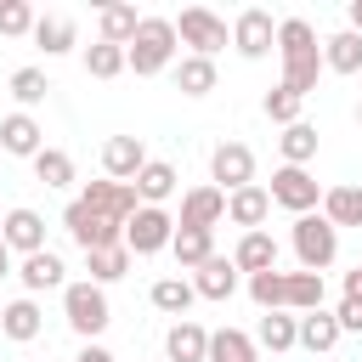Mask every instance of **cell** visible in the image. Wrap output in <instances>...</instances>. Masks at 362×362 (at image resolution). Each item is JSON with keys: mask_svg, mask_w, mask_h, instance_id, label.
I'll list each match as a JSON object with an SVG mask.
<instances>
[{"mask_svg": "<svg viewBox=\"0 0 362 362\" xmlns=\"http://www.w3.org/2000/svg\"><path fill=\"white\" fill-rule=\"evenodd\" d=\"M277 57H283V90L311 96L322 79V40L305 17H283L277 23Z\"/></svg>", "mask_w": 362, "mask_h": 362, "instance_id": "1", "label": "cell"}, {"mask_svg": "<svg viewBox=\"0 0 362 362\" xmlns=\"http://www.w3.org/2000/svg\"><path fill=\"white\" fill-rule=\"evenodd\" d=\"M175 17H141V28H136V40L124 45V57H130V74H141V79H153V74H164L170 62H175Z\"/></svg>", "mask_w": 362, "mask_h": 362, "instance_id": "2", "label": "cell"}, {"mask_svg": "<svg viewBox=\"0 0 362 362\" xmlns=\"http://www.w3.org/2000/svg\"><path fill=\"white\" fill-rule=\"evenodd\" d=\"M294 260H300V272H328L334 266V255H339V226L322 215V209H311V215H300L294 221Z\"/></svg>", "mask_w": 362, "mask_h": 362, "instance_id": "3", "label": "cell"}, {"mask_svg": "<svg viewBox=\"0 0 362 362\" xmlns=\"http://www.w3.org/2000/svg\"><path fill=\"white\" fill-rule=\"evenodd\" d=\"M62 317H68V328H74V334L90 345V339H96V334L113 322L102 283H90V277H85V283H68V288H62Z\"/></svg>", "mask_w": 362, "mask_h": 362, "instance_id": "4", "label": "cell"}, {"mask_svg": "<svg viewBox=\"0 0 362 362\" xmlns=\"http://www.w3.org/2000/svg\"><path fill=\"white\" fill-rule=\"evenodd\" d=\"M175 40L187 45V57H209V62H215V51L232 40V28H226V17H215L209 6H187V11L175 17Z\"/></svg>", "mask_w": 362, "mask_h": 362, "instance_id": "5", "label": "cell"}, {"mask_svg": "<svg viewBox=\"0 0 362 362\" xmlns=\"http://www.w3.org/2000/svg\"><path fill=\"white\" fill-rule=\"evenodd\" d=\"M266 192H272V204H277V209H288L294 221H300V215H311V209H322V187H317V175H311V170H300V164H277Z\"/></svg>", "mask_w": 362, "mask_h": 362, "instance_id": "6", "label": "cell"}, {"mask_svg": "<svg viewBox=\"0 0 362 362\" xmlns=\"http://www.w3.org/2000/svg\"><path fill=\"white\" fill-rule=\"evenodd\" d=\"M62 232L90 255V249H113V243H124V226L119 221H107V215H96L85 198H74L68 209H62Z\"/></svg>", "mask_w": 362, "mask_h": 362, "instance_id": "7", "label": "cell"}, {"mask_svg": "<svg viewBox=\"0 0 362 362\" xmlns=\"http://www.w3.org/2000/svg\"><path fill=\"white\" fill-rule=\"evenodd\" d=\"M170 243H175V215L158 209V204H141V209L130 215V226H124V249H130V255H158V249H170Z\"/></svg>", "mask_w": 362, "mask_h": 362, "instance_id": "8", "label": "cell"}, {"mask_svg": "<svg viewBox=\"0 0 362 362\" xmlns=\"http://www.w3.org/2000/svg\"><path fill=\"white\" fill-rule=\"evenodd\" d=\"M232 45H238V57H249V62L272 57V51H277V23H272V11H260V6L238 11V17H232Z\"/></svg>", "mask_w": 362, "mask_h": 362, "instance_id": "9", "label": "cell"}, {"mask_svg": "<svg viewBox=\"0 0 362 362\" xmlns=\"http://www.w3.org/2000/svg\"><path fill=\"white\" fill-rule=\"evenodd\" d=\"M209 187L221 192H238V187H255V153L243 141H221L209 153Z\"/></svg>", "mask_w": 362, "mask_h": 362, "instance_id": "10", "label": "cell"}, {"mask_svg": "<svg viewBox=\"0 0 362 362\" xmlns=\"http://www.w3.org/2000/svg\"><path fill=\"white\" fill-rule=\"evenodd\" d=\"M96 215H107V221H119V226H130V215L141 209V198H136V187H124V181H85V192H79Z\"/></svg>", "mask_w": 362, "mask_h": 362, "instance_id": "11", "label": "cell"}, {"mask_svg": "<svg viewBox=\"0 0 362 362\" xmlns=\"http://www.w3.org/2000/svg\"><path fill=\"white\" fill-rule=\"evenodd\" d=\"M102 170H107V181L136 187V175L147 170V147H141V136H107V141H102Z\"/></svg>", "mask_w": 362, "mask_h": 362, "instance_id": "12", "label": "cell"}, {"mask_svg": "<svg viewBox=\"0 0 362 362\" xmlns=\"http://www.w3.org/2000/svg\"><path fill=\"white\" fill-rule=\"evenodd\" d=\"M221 221H226V192H221V187H192V192H181V215H175V226L215 232Z\"/></svg>", "mask_w": 362, "mask_h": 362, "instance_id": "13", "label": "cell"}, {"mask_svg": "<svg viewBox=\"0 0 362 362\" xmlns=\"http://www.w3.org/2000/svg\"><path fill=\"white\" fill-rule=\"evenodd\" d=\"M0 238H6L11 255H40V249H45V215L28 209V204H17V209H6Z\"/></svg>", "mask_w": 362, "mask_h": 362, "instance_id": "14", "label": "cell"}, {"mask_svg": "<svg viewBox=\"0 0 362 362\" xmlns=\"http://www.w3.org/2000/svg\"><path fill=\"white\" fill-rule=\"evenodd\" d=\"M0 147H6L11 158H28V164H34V158L45 153L40 119H34V113H6V119H0Z\"/></svg>", "mask_w": 362, "mask_h": 362, "instance_id": "15", "label": "cell"}, {"mask_svg": "<svg viewBox=\"0 0 362 362\" xmlns=\"http://www.w3.org/2000/svg\"><path fill=\"white\" fill-rule=\"evenodd\" d=\"M17 283H23L28 294L68 288V266H62V255H57V249H40V255H23V266H17Z\"/></svg>", "mask_w": 362, "mask_h": 362, "instance_id": "16", "label": "cell"}, {"mask_svg": "<svg viewBox=\"0 0 362 362\" xmlns=\"http://www.w3.org/2000/svg\"><path fill=\"white\" fill-rule=\"evenodd\" d=\"M266 215H272V192L255 181V187H238V192H226V221L232 226H243V232H260L266 226Z\"/></svg>", "mask_w": 362, "mask_h": 362, "instance_id": "17", "label": "cell"}, {"mask_svg": "<svg viewBox=\"0 0 362 362\" xmlns=\"http://www.w3.org/2000/svg\"><path fill=\"white\" fill-rule=\"evenodd\" d=\"M192 288H198V300H232L238 294V266H232V255H209L198 272H192Z\"/></svg>", "mask_w": 362, "mask_h": 362, "instance_id": "18", "label": "cell"}, {"mask_svg": "<svg viewBox=\"0 0 362 362\" xmlns=\"http://www.w3.org/2000/svg\"><path fill=\"white\" fill-rule=\"evenodd\" d=\"M164 356H170V362H209V328L192 322V317L170 322V334H164Z\"/></svg>", "mask_w": 362, "mask_h": 362, "instance_id": "19", "label": "cell"}, {"mask_svg": "<svg viewBox=\"0 0 362 362\" xmlns=\"http://www.w3.org/2000/svg\"><path fill=\"white\" fill-rule=\"evenodd\" d=\"M232 266L238 272H249V277H260V272H277V238L260 226V232H243L238 238V249H232Z\"/></svg>", "mask_w": 362, "mask_h": 362, "instance_id": "20", "label": "cell"}, {"mask_svg": "<svg viewBox=\"0 0 362 362\" xmlns=\"http://www.w3.org/2000/svg\"><path fill=\"white\" fill-rule=\"evenodd\" d=\"M40 328H45V311H40V300H34V294H23V300L0 305V334H6V339L28 345V339H40Z\"/></svg>", "mask_w": 362, "mask_h": 362, "instance_id": "21", "label": "cell"}, {"mask_svg": "<svg viewBox=\"0 0 362 362\" xmlns=\"http://www.w3.org/2000/svg\"><path fill=\"white\" fill-rule=\"evenodd\" d=\"M175 187H181V175H175L170 158H147V170L136 175V198L141 204H158V209H164V198H175Z\"/></svg>", "mask_w": 362, "mask_h": 362, "instance_id": "22", "label": "cell"}, {"mask_svg": "<svg viewBox=\"0 0 362 362\" xmlns=\"http://www.w3.org/2000/svg\"><path fill=\"white\" fill-rule=\"evenodd\" d=\"M147 300H153V305H158L164 317H175V322H181V317L192 311L198 288H192V277H158V283L147 288Z\"/></svg>", "mask_w": 362, "mask_h": 362, "instance_id": "23", "label": "cell"}, {"mask_svg": "<svg viewBox=\"0 0 362 362\" xmlns=\"http://www.w3.org/2000/svg\"><path fill=\"white\" fill-rule=\"evenodd\" d=\"M255 345L260 351H294L300 345V317L294 311H266L260 328H255Z\"/></svg>", "mask_w": 362, "mask_h": 362, "instance_id": "24", "label": "cell"}, {"mask_svg": "<svg viewBox=\"0 0 362 362\" xmlns=\"http://www.w3.org/2000/svg\"><path fill=\"white\" fill-rule=\"evenodd\" d=\"M322 68L328 74H362V34H351V28L328 34L322 40Z\"/></svg>", "mask_w": 362, "mask_h": 362, "instance_id": "25", "label": "cell"}, {"mask_svg": "<svg viewBox=\"0 0 362 362\" xmlns=\"http://www.w3.org/2000/svg\"><path fill=\"white\" fill-rule=\"evenodd\" d=\"M209 362H260V345L243 328H215L209 334Z\"/></svg>", "mask_w": 362, "mask_h": 362, "instance_id": "26", "label": "cell"}, {"mask_svg": "<svg viewBox=\"0 0 362 362\" xmlns=\"http://www.w3.org/2000/svg\"><path fill=\"white\" fill-rule=\"evenodd\" d=\"M34 45H40L45 57H68V51L79 45L74 17H40V23H34Z\"/></svg>", "mask_w": 362, "mask_h": 362, "instance_id": "27", "label": "cell"}, {"mask_svg": "<svg viewBox=\"0 0 362 362\" xmlns=\"http://www.w3.org/2000/svg\"><path fill=\"white\" fill-rule=\"evenodd\" d=\"M322 294H328V288H322V272H288V288H283V305L305 317V311H322Z\"/></svg>", "mask_w": 362, "mask_h": 362, "instance_id": "28", "label": "cell"}, {"mask_svg": "<svg viewBox=\"0 0 362 362\" xmlns=\"http://www.w3.org/2000/svg\"><path fill=\"white\" fill-rule=\"evenodd\" d=\"M300 345H305L311 356L334 351V345H339V317H334V311H305V317H300Z\"/></svg>", "mask_w": 362, "mask_h": 362, "instance_id": "29", "label": "cell"}, {"mask_svg": "<svg viewBox=\"0 0 362 362\" xmlns=\"http://www.w3.org/2000/svg\"><path fill=\"white\" fill-rule=\"evenodd\" d=\"M322 215H328L334 226H362V187H356V181L328 187V192H322Z\"/></svg>", "mask_w": 362, "mask_h": 362, "instance_id": "30", "label": "cell"}, {"mask_svg": "<svg viewBox=\"0 0 362 362\" xmlns=\"http://www.w3.org/2000/svg\"><path fill=\"white\" fill-rule=\"evenodd\" d=\"M170 255L181 260V272H198L209 255H215V232H192V226H175V243Z\"/></svg>", "mask_w": 362, "mask_h": 362, "instance_id": "31", "label": "cell"}, {"mask_svg": "<svg viewBox=\"0 0 362 362\" xmlns=\"http://www.w3.org/2000/svg\"><path fill=\"white\" fill-rule=\"evenodd\" d=\"M175 90L181 96H209L215 90V62L209 57H181L175 62Z\"/></svg>", "mask_w": 362, "mask_h": 362, "instance_id": "32", "label": "cell"}, {"mask_svg": "<svg viewBox=\"0 0 362 362\" xmlns=\"http://www.w3.org/2000/svg\"><path fill=\"white\" fill-rule=\"evenodd\" d=\"M85 272H90V283L107 288V283H119V277L130 272V249H124V243H113V249H90V255H85Z\"/></svg>", "mask_w": 362, "mask_h": 362, "instance_id": "33", "label": "cell"}, {"mask_svg": "<svg viewBox=\"0 0 362 362\" xmlns=\"http://www.w3.org/2000/svg\"><path fill=\"white\" fill-rule=\"evenodd\" d=\"M96 23H102V40H107V45H130V40H136V28H141L136 6H102V11H96Z\"/></svg>", "mask_w": 362, "mask_h": 362, "instance_id": "34", "label": "cell"}, {"mask_svg": "<svg viewBox=\"0 0 362 362\" xmlns=\"http://www.w3.org/2000/svg\"><path fill=\"white\" fill-rule=\"evenodd\" d=\"M130 68V57H124V45H107V40H96V45H85V74L90 79H119Z\"/></svg>", "mask_w": 362, "mask_h": 362, "instance_id": "35", "label": "cell"}, {"mask_svg": "<svg viewBox=\"0 0 362 362\" xmlns=\"http://www.w3.org/2000/svg\"><path fill=\"white\" fill-rule=\"evenodd\" d=\"M277 147H283V164H300V170H305V164L317 158V124H305V119L288 124V130L277 136Z\"/></svg>", "mask_w": 362, "mask_h": 362, "instance_id": "36", "label": "cell"}, {"mask_svg": "<svg viewBox=\"0 0 362 362\" xmlns=\"http://www.w3.org/2000/svg\"><path fill=\"white\" fill-rule=\"evenodd\" d=\"M45 90H51L45 68H17V74H11V96H17V113L40 107V102H45Z\"/></svg>", "mask_w": 362, "mask_h": 362, "instance_id": "37", "label": "cell"}, {"mask_svg": "<svg viewBox=\"0 0 362 362\" xmlns=\"http://www.w3.org/2000/svg\"><path fill=\"white\" fill-rule=\"evenodd\" d=\"M34 181H40V187H74V158H68L62 147H45V153L34 158Z\"/></svg>", "mask_w": 362, "mask_h": 362, "instance_id": "38", "label": "cell"}, {"mask_svg": "<svg viewBox=\"0 0 362 362\" xmlns=\"http://www.w3.org/2000/svg\"><path fill=\"white\" fill-rule=\"evenodd\" d=\"M283 288H288V272H260V277H249V300H255L260 311H288V305H283Z\"/></svg>", "mask_w": 362, "mask_h": 362, "instance_id": "39", "label": "cell"}, {"mask_svg": "<svg viewBox=\"0 0 362 362\" xmlns=\"http://www.w3.org/2000/svg\"><path fill=\"white\" fill-rule=\"evenodd\" d=\"M260 107H266V119H272V124H283V130H288V124H300L305 96H294V90H283V85H277V90H266V102H260Z\"/></svg>", "mask_w": 362, "mask_h": 362, "instance_id": "40", "label": "cell"}, {"mask_svg": "<svg viewBox=\"0 0 362 362\" xmlns=\"http://www.w3.org/2000/svg\"><path fill=\"white\" fill-rule=\"evenodd\" d=\"M34 6L28 0H0V34L6 40H23V34H34Z\"/></svg>", "mask_w": 362, "mask_h": 362, "instance_id": "41", "label": "cell"}, {"mask_svg": "<svg viewBox=\"0 0 362 362\" xmlns=\"http://www.w3.org/2000/svg\"><path fill=\"white\" fill-rule=\"evenodd\" d=\"M334 317H339V334H362V294H345L334 305Z\"/></svg>", "mask_w": 362, "mask_h": 362, "instance_id": "42", "label": "cell"}, {"mask_svg": "<svg viewBox=\"0 0 362 362\" xmlns=\"http://www.w3.org/2000/svg\"><path fill=\"white\" fill-rule=\"evenodd\" d=\"M74 362H113V351H107V345H85Z\"/></svg>", "mask_w": 362, "mask_h": 362, "instance_id": "43", "label": "cell"}, {"mask_svg": "<svg viewBox=\"0 0 362 362\" xmlns=\"http://www.w3.org/2000/svg\"><path fill=\"white\" fill-rule=\"evenodd\" d=\"M345 17H351V34H362V0H351V6H345Z\"/></svg>", "mask_w": 362, "mask_h": 362, "instance_id": "44", "label": "cell"}, {"mask_svg": "<svg viewBox=\"0 0 362 362\" xmlns=\"http://www.w3.org/2000/svg\"><path fill=\"white\" fill-rule=\"evenodd\" d=\"M345 294H362V266H356V272H345Z\"/></svg>", "mask_w": 362, "mask_h": 362, "instance_id": "45", "label": "cell"}, {"mask_svg": "<svg viewBox=\"0 0 362 362\" xmlns=\"http://www.w3.org/2000/svg\"><path fill=\"white\" fill-rule=\"evenodd\" d=\"M11 272V249H6V238H0V277Z\"/></svg>", "mask_w": 362, "mask_h": 362, "instance_id": "46", "label": "cell"}, {"mask_svg": "<svg viewBox=\"0 0 362 362\" xmlns=\"http://www.w3.org/2000/svg\"><path fill=\"white\" fill-rule=\"evenodd\" d=\"M356 124H362V102H356Z\"/></svg>", "mask_w": 362, "mask_h": 362, "instance_id": "47", "label": "cell"}, {"mask_svg": "<svg viewBox=\"0 0 362 362\" xmlns=\"http://www.w3.org/2000/svg\"><path fill=\"white\" fill-rule=\"evenodd\" d=\"M0 221H6V215H0Z\"/></svg>", "mask_w": 362, "mask_h": 362, "instance_id": "48", "label": "cell"}]
</instances>
